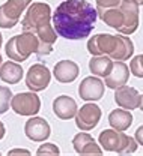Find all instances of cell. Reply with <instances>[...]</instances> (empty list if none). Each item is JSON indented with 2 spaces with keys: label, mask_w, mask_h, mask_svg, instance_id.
<instances>
[{
  "label": "cell",
  "mask_w": 143,
  "mask_h": 156,
  "mask_svg": "<svg viewBox=\"0 0 143 156\" xmlns=\"http://www.w3.org/2000/svg\"><path fill=\"white\" fill-rule=\"evenodd\" d=\"M61 153V150H59V147L56 146V144H53V143H44L42 146H39V149H38V152H36V155H59Z\"/></svg>",
  "instance_id": "d4e9b609"
},
{
  "label": "cell",
  "mask_w": 143,
  "mask_h": 156,
  "mask_svg": "<svg viewBox=\"0 0 143 156\" xmlns=\"http://www.w3.org/2000/svg\"><path fill=\"white\" fill-rule=\"evenodd\" d=\"M87 51L90 56H101L105 54L113 60L125 62L133 56L134 44L127 35H110L100 33L87 41Z\"/></svg>",
  "instance_id": "7a4b0ae2"
},
{
  "label": "cell",
  "mask_w": 143,
  "mask_h": 156,
  "mask_svg": "<svg viewBox=\"0 0 143 156\" xmlns=\"http://www.w3.org/2000/svg\"><path fill=\"white\" fill-rule=\"evenodd\" d=\"M130 71L134 77L143 78V54H139L131 60L130 63Z\"/></svg>",
  "instance_id": "cb8c5ba5"
},
{
  "label": "cell",
  "mask_w": 143,
  "mask_h": 156,
  "mask_svg": "<svg viewBox=\"0 0 143 156\" xmlns=\"http://www.w3.org/2000/svg\"><path fill=\"white\" fill-rule=\"evenodd\" d=\"M134 138L137 140V143H139L140 146H143V126L137 128V131H136V135H134Z\"/></svg>",
  "instance_id": "4316f807"
},
{
  "label": "cell",
  "mask_w": 143,
  "mask_h": 156,
  "mask_svg": "<svg viewBox=\"0 0 143 156\" xmlns=\"http://www.w3.org/2000/svg\"><path fill=\"white\" fill-rule=\"evenodd\" d=\"M23 66H21L18 62H5L2 63L0 66V80L8 83V84H17L20 83L21 78H23Z\"/></svg>",
  "instance_id": "ffe728a7"
},
{
  "label": "cell",
  "mask_w": 143,
  "mask_h": 156,
  "mask_svg": "<svg viewBox=\"0 0 143 156\" xmlns=\"http://www.w3.org/2000/svg\"><path fill=\"white\" fill-rule=\"evenodd\" d=\"M108 123L113 129L116 131H127L131 123H133V114L130 110H113L110 114H108Z\"/></svg>",
  "instance_id": "7402d4cb"
},
{
  "label": "cell",
  "mask_w": 143,
  "mask_h": 156,
  "mask_svg": "<svg viewBox=\"0 0 143 156\" xmlns=\"http://www.w3.org/2000/svg\"><path fill=\"white\" fill-rule=\"evenodd\" d=\"M139 108L143 111V95H140V104H139Z\"/></svg>",
  "instance_id": "f546056e"
},
{
  "label": "cell",
  "mask_w": 143,
  "mask_h": 156,
  "mask_svg": "<svg viewBox=\"0 0 143 156\" xmlns=\"http://www.w3.org/2000/svg\"><path fill=\"white\" fill-rule=\"evenodd\" d=\"M113 65H115V60L105 54L101 56H92V58L89 60V71L97 75V77H102L105 78L113 69Z\"/></svg>",
  "instance_id": "44dd1931"
},
{
  "label": "cell",
  "mask_w": 143,
  "mask_h": 156,
  "mask_svg": "<svg viewBox=\"0 0 143 156\" xmlns=\"http://www.w3.org/2000/svg\"><path fill=\"white\" fill-rule=\"evenodd\" d=\"M115 102L125 110H136L140 104V93L131 86H122L115 90Z\"/></svg>",
  "instance_id": "5bb4252c"
},
{
  "label": "cell",
  "mask_w": 143,
  "mask_h": 156,
  "mask_svg": "<svg viewBox=\"0 0 143 156\" xmlns=\"http://www.w3.org/2000/svg\"><path fill=\"white\" fill-rule=\"evenodd\" d=\"M136 2H137L139 5H143V0H136Z\"/></svg>",
  "instance_id": "1f68e13d"
},
{
  "label": "cell",
  "mask_w": 143,
  "mask_h": 156,
  "mask_svg": "<svg viewBox=\"0 0 143 156\" xmlns=\"http://www.w3.org/2000/svg\"><path fill=\"white\" fill-rule=\"evenodd\" d=\"M100 146L107 152H116L119 155H130L137 150V140L133 136L122 134V131L116 129H104L98 136Z\"/></svg>",
  "instance_id": "277c9868"
},
{
  "label": "cell",
  "mask_w": 143,
  "mask_h": 156,
  "mask_svg": "<svg viewBox=\"0 0 143 156\" xmlns=\"http://www.w3.org/2000/svg\"><path fill=\"white\" fill-rule=\"evenodd\" d=\"M12 92L6 86H0V114H5L9 110V104L12 101Z\"/></svg>",
  "instance_id": "603a6c76"
},
{
  "label": "cell",
  "mask_w": 143,
  "mask_h": 156,
  "mask_svg": "<svg viewBox=\"0 0 143 156\" xmlns=\"http://www.w3.org/2000/svg\"><path fill=\"white\" fill-rule=\"evenodd\" d=\"M98 8H113V6H119L122 0H95Z\"/></svg>",
  "instance_id": "484cf974"
},
{
  "label": "cell",
  "mask_w": 143,
  "mask_h": 156,
  "mask_svg": "<svg viewBox=\"0 0 143 156\" xmlns=\"http://www.w3.org/2000/svg\"><path fill=\"white\" fill-rule=\"evenodd\" d=\"M20 153H23V155H29V153H30V152H29V150H24V149H15V150H11V152H9V155H20Z\"/></svg>",
  "instance_id": "83f0119b"
},
{
  "label": "cell",
  "mask_w": 143,
  "mask_h": 156,
  "mask_svg": "<svg viewBox=\"0 0 143 156\" xmlns=\"http://www.w3.org/2000/svg\"><path fill=\"white\" fill-rule=\"evenodd\" d=\"M38 39H39V51H38V57H44L51 54L53 51V45L57 41V32L54 30V26H51V23H45L39 26L35 32H33Z\"/></svg>",
  "instance_id": "7c38bea8"
},
{
  "label": "cell",
  "mask_w": 143,
  "mask_h": 156,
  "mask_svg": "<svg viewBox=\"0 0 143 156\" xmlns=\"http://www.w3.org/2000/svg\"><path fill=\"white\" fill-rule=\"evenodd\" d=\"M2 44H3V36H2V33H0V48H2Z\"/></svg>",
  "instance_id": "4dcf8cb0"
},
{
  "label": "cell",
  "mask_w": 143,
  "mask_h": 156,
  "mask_svg": "<svg viewBox=\"0 0 143 156\" xmlns=\"http://www.w3.org/2000/svg\"><path fill=\"white\" fill-rule=\"evenodd\" d=\"M79 65L72 60H61L54 65V69H53V75L54 78L59 81V83H72L75 78L79 77Z\"/></svg>",
  "instance_id": "ac0fdd59"
},
{
  "label": "cell",
  "mask_w": 143,
  "mask_h": 156,
  "mask_svg": "<svg viewBox=\"0 0 143 156\" xmlns=\"http://www.w3.org/2000/svg\"><path fill=\"white\" fill-rule=\"evenodd\" d=\"M72 146L79 155H101L102 149L97 144V141L86 134V131H82L80 134L72 138Z\"/></svg>",
  "instance_id": "e0dca14e"
},
{
  "label": "cell",
  "mask_w": 143,
  "mask_h": 156,
  "mask_svg": "<svg viewBox=\"0 0 143 156\" xmlns=\"http://www.w3.org/2000/svg\"><path fill=\"white\" fill-rule=\"evenodd\" d=\"M32 0H8L0 6V27L12 29L18 24L21 14L30 6Z\"/></svg>",
  "instance_id": "8992f818"
},
{
  "label": "cell",
  "mask_w": 143,
  "mask_h": 156,
  "mask_svg": "<svg viewBox=\"0 0 143 156\" xmlns=\"http://www.w3.org/2000/svg\"><path fill=\"white\" fill-rule=\"evenodd\" d=\"M98 18V11L86 0H65L53 14V26L61 38L79 41L87 38Z\"/></svg>",
  "instance_id": "6da1fadb"
},
{
  "label": "cell",
  "mask_w": 143,
  "mask_h": 156,
  "mask_svg": "<svg viewBox=\"0 0 143 156\" xmlns=\"http://www.w3.org/2000/svg\"><path fill=\"white\" fill-rule=\"evenodd\" d=\"M51 81V72L50 69L42 65V63H35L29 68L26 74V86L32 92H42L50 86Z\"/></svg>",
  "instance_id": "ba28073f"
},
{
  "label": "cell",
  "mask_w": 143,
  "mask_h": 156,
  "mask_svg": "<svg viewBox=\"0 0 143 156\" xmlns=\"http://www.w3.org/2000/svg\"><path fill=\"white\" fill-rule=\"evenodd\" d=\"M5 134H6V129H5V125H3V122L0 120V140L5 136Z\"/></svg>",
  "instance_id": "f1b7e54d"
},
{
  "label": "cell",
  "mask_w": 143,
  "mask_h": 156,
  "mask_svg": "<svg viewBox=\"0 0 143 156\" xmlns=\"http://www.w3.org/2000/svg\"><path fill=\"white\" fill-rule=\"evenodd\" d=\"M2 62H3V58H2V54H0V66H2Z\"/></svg>",
  "instance_id": "d6a6232c"
},
{
  "label": "cell",
  "mask_w": 143,
  "mask_h": 156,
  "mask_svg": "<svg viewBox=\"0 0 143 156\" xmlns=\"http://www.w3.org/2000/svg\"><path fill=\"white\" fill-rule=\"evenodd\" d=\"M11 108L18 116H35L41 110V99L36 92H23L12 96Z\"/></svg>",
  "instance_id": "52a82bcc"
},
{
  "label": "cell",
  "mask_w": 143,
  "mask_h": 156,
  "mask_svg": "<svg viewBox=\"0 0 143 156\" xmlns=\"http://www.w3.org/2000/svg\"><path fill=\"white\" fill-rule=\"evenodd\" d=\"M5 51L9 60L26 62L32 54H38L39 51V39L33 32H23L9 39L5 45Z\"/></svg>",
  "instance_id": "3957f363"
},
{
  "label": "cell",
  "mask_w": 143,
  "mask_h": 156,
  "mask_svg": "<svg viewBox=\"0 0 143 156\" xmlns=\"http://www.w3.org/2000/svg\"><path fill=\"white\" fill-rule=\"evenodd\" d=\"M51 15V8L50 5L44 3V2H35L33 5H30L24 14V17L21 20V29L23 32H35L39 26L45 23H51L53 21Z\"/></svg>",
  "instance_id": "5b68a950"
},
{
  "label": "cell",
  "mask_w": 143,
  "mask_h": 156,
  "mask_svg": "<svg viewBox=\"0 0 143 156\" xmlns=\"http://www.w3.org/2000/svg\"><path fill=\"white\" fill-rule=\"evenodd\" d=\"M128 78H130V68L121 60H115L112 72L105 77V86L108 89L116 90V89L127 84Z\"/></svg>",
  "instance_id": "2e32d148"
},
{
  "label": "cell",
  "mask_w": 143,
  "mask_h": 156,
  "mask_svg": "<svg viewBox=\"0 0 143 156\" xmlns=\"http://www.w3.org/2000/svg\"><path fill=\"white\" fill-rule=\"evenodd\" d=\"M24 134L29 140L42 143L45 141L48 136L51 135V128L48 125V122L42 117H30L26 125H24Z\"/></svg>",
  "instance_id": "8fae6325"
},
{
  "label": "cell",
  "mask_w": 143,
  "mask_h": 156,
  "mask_svg": "<svg viewBox=\"0 0 143 156\" xmlns=\"http://www.w3.org/2000/svg\"><path fill=\"white\" fill-rule=\"evenodd\" d=\"M79 95L83 101L95 102L104 96V83L97 75L86 77L79 86Z\"/></svg>",
  "instance_id": "4fadbf2b"
},
{
  "label": "cell",
  "mask_w": 143,
  "mask_h": 156,
  "mask_svg": "<svg viewBox=\"0 0 143 156\" xmlns=\"http://www.w3.org/2000/svg\"><path fill=\"white\" fill-rule=\"evenodd\" d=\"M98 17L112 29L115 30H121L123 26V12L121 9V6H113V8H98Z\"/></svg>",
  "instance_id": "d6986e66"
},
{
  "label": "cell",
  "mask_w": 143,
  "mask_h": 156,
  "mask_svg": "<svg viewBox=\"0 0 143 156\" xmlns=\"http://www.w3.org/2000/svg\"><path fill=\"white\" fill-rule=\"evenodd\" d=\"M121 9L123 12V26L119 30L122 35H133L139 27V3L136 0H122Z\"/></svg>",
  "instance_id": "30bf717a"
},
{
  "label": "cell",
  "mask_w": 143,
  "mask_h": 156,
  "mask_svg": "<svg viewBox=\"0 0 143 156\" xmlns=\"http://www.w3.org/2000/svg\"><path fill=\"white\" fill-rule=\"evenodd\" d=\"M77 111V102L68 95H61L53 101V113L62 120H69L75 117Z\"/></svg>",
  "instance_id": "9a60e30c"
},
{
  "label": "cell",
  "mask_w": 143,
  "mask_h": 156,
  "mask_svg": "<svg viewBox=\"0 0 143 156\" xmlns=\"http://www.w3.org/2000/svg\"><path fill=\"white\" fill-rule=\"evenodd\" d=\"M101 119V108L97 104H86L75 114V125L80 131L94 129Z\"/></svg>",
  "instance_id": "9c48e42d"
}]
</instances>
